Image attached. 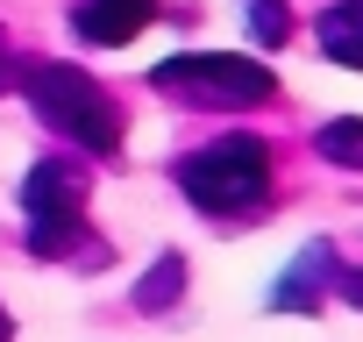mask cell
<instances>
[{
  "label": "cell",
  "instance_id": "cell-1",
  "mask_svg": "<svg viewBox=\"0 0 363 342\" xmlns=\"http://www.w3.org/2000/svg\"><path fill=\"white\" fill-rule=\"evenodd\" d=\"M178 186L207 214H264L271 200V150L257 136H221L193 157H178Z\"/></svg>",
  "mask_w": 363,
  "mask_h": 342
},
{
  "label": "cell",
  "instance_id": "cell-2",
  "mask_svg": "<svg viewBox=\"0 0 363 342\" xmlns=\"http://www.w3.org/2000/svg\"><path fill=\"white\" fill-rule=\"evenodd\" d=\"M15 79H22V93L36 100V114H43L57 136H72V143L100 150V157L121 143V107H114V100H107V86H93L86 72L36 57V65H22Z\"/></svg>",
  "mask_w": 363,
  "mask_h": 342
},
{
  "label": "cell",
  "instance_id": "cell-3",
  "mask_svg": "<svg viewBox=\"0 0 363 342\" xmlns=\"http://www.w3.org/2000/svg\"><path fill=\"white\" fill-rule=\"evenodd\" d=\"M22 214H29V250L36 257H65L86 236V171L72 157H43L22 186Z\"/></svg>",
  "mask_w": 363,
  "mask_h": 342
},
{
  "label": "cell",
  "instance_id": "cell-4",
  "mask_svg": "<svg viewBox=\"0 0 363 342\" xmlns=\"http://www.w3.org/2000/svg\"><path fill=\"white\" fill-rule=\"evenodd\" d=\"M157 86L186 107H221V114H242V107H264L271 100V72L257 57H164L157 65Z\"/></svg>",
  "mask_w": 363,
  "mask_h": 342
},
{
  "label": "cell",
  "instance_id": "cell-5",
  "mask_svg": "<svg viewBox=\"0 0 363 342\" xmlns=\"http://www.w3.org/2000/svg\"><path fill=\"white\" fill-rule=\"evenodd\" d=\"M150 22H157V0H86V8L72 15V29H79L86 43H100V50L128 43V36L150 29Z\"/></svg>",
  "mask_w": 363,
  "mask_h": 342
},
{
  "label": "cell",
  "instance_id": "cell-6",
  "mask_svg": "<svg viewBox=\"0 0 363 342\" xmlns=\"http://www.w3.org/2000/svg\"><path fill=\"white\" fill-rule=\"evenodd\" d=\"M328 278H335L328 243H306V250H299V264H292V278H278V292H271V299H278L285 314H306V307L320 299V285H328Z\"/></svg>",
  "mask_w": 363,
  "mask_h": 342
},
{
  "label": "cell",
  "instance_id": "cell-7",
  "mask_svg": "<svg viewBox=\"0 0 363 342\" xmlns=\"http://www.w3.org/2000/svg\"><path fill=\"white\" fill-rule=\"evenodd\" d=\"M320 50L335 65H356L363 72V0H335V8L320 15Z\"/></svg>",
  "mask_w": 363,
  "mask_h": 342
},
{
  "label": "cell",
  "instance_id": "cell-8",
  "mask_svg": "<svg viewBox=\"0 0 363 342\" xmlns=\"http://www.w3.org/2000/svg\"><path fill=\"white\" fill-rule=\"evenodd\" d=\"M178 292H186V257L164 250V257L150 264V278H135V307H143V314H164Z\"/></svg>",
  "mask_w": 363,
  "mask_h": 342
},
{
  "label": "cell",
  "instance_id": "cell-9",
  "mask_svg": "<svg viewBox=\"0 0 363 342\" xmlns=\"http://www.w3.org/2000/svg\"><path fill=\"white\" fill-rule=\"evenodd\" d=\"M313 143H320V157H328V164H342V171H363V114H342V121H328Z\"/></svg>",
  "mask_w": 363,
  "mask_h": 342
},
{
  "label": "cell",
  "instance_id": "cell-10",
  "mask_svg": "<svg viewBox=\"0 0 363 342\" xmlns=\"http://www.w3.org/2000/svg\"><path fill=\"white\" fill-rule=\"evenodd\" d=\"M242 8H250V36H257V43H285V36H292L285 0H242Z\"/></svg>",
  "mask_w": 363,
  "mask_h": 342
},
{
  "label": "cell",
  "instance_id": "cell-11",
  "mask_svg": "<svg viewBox=\"0 0 363 342\" xmlns=\"http://www.w3.org/2000/svg\"><path fill=\"white\" fill-rule=\"evenodd\" d=\"M335 292H342L349 307H363V271H335Z\"/></svg>",
  "mask_w": 363,
  "mask_h": 342
},
{
  "label": "cell",
  "instance_id": "cell-12",
  "mask_svg": "<svg viewBox=\"0 0 363 342\" xmlns=\"http://www.w3.org/2000/svg\"><path fill=\"white\" fill-rule=\"evenodd\" d=\"M15 72H22V57H15V43H8V36H0V93L15 86Z\"/></svg>",
  "mask_w": 363,
  "mask_h": 342
},
{
  "label": "cell",
  "instance_id": "cell-13",
  "mask_svg": "<svg viewBox=\"0 0 363 342\" xmlns=\"http://www.w3.org/2000/svg\"><path fill=\"white\" fill-rule=\"evenodd\" d=\"M0 342H8V314H0Z\"/></svg>",
  "mask_w": 363,
  "mask_h": 342
}]
</instances>
